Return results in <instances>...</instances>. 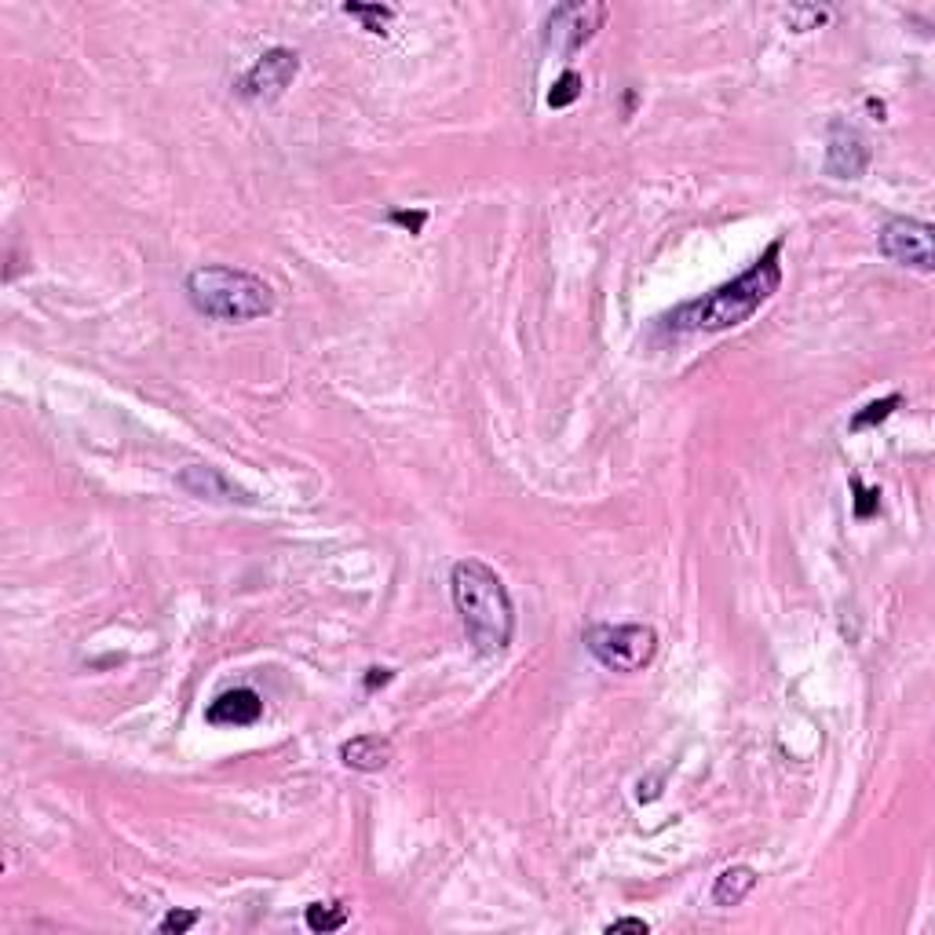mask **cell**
<instances>
[{
    "label": "cell",
    "mask_w": 935,
    "mask_h": 935,
    "mask_svg": "<svg viewBox=\"0 0 935 935\" xmlns=\"http://www.w3.org/2000/svg\"><path fill=\"white\" fill-rule=\"evenodd\" d=\"M778 256H783V238H775L746 275H738L727 286H716L702 300L676 307L665 322L680 332H724L749 322L775 297L778 286H783V263H778Z\"/></svg>",
    "instance_id": "cell-1"
},
{
    "label": "cell",
    "mask_w": 935,
    "mask_h": 935,
    "mask_svg": "<svg viewBox=\"0 0 935 935\" xmlns=\"http://www.w3.org/2000/svg\"><path fill=\"white\" fill-rule=\"evenodd\" d=\"M454 607L460 614L468 639L483 655H501L516 633V607H511L508 585L483 559H460L450 570Z\"/></svg>",
    "instance_id": "cell-2"
},
{
    "label": "cell",
    "mask_w": 935,
    "mask_h": 935,
    "mask_svg": "<svg viewBox=\"0 0 935 935\" xmlns=\"http://www.w3.org/2000/svg\"><path fill=\"white\" fill-rule=\"evenodd\" d=\"M187 300L216 322H252L275 311V289L260 275L209 263L187 275Z\"/></svg>",
    "instance_id": "cell-3"
},
{
    "label": "cell",
    "mask_w": 935,
    "mask_h": 935,
    "mask_svg": "<svg viewBox=\"0 0 935 935\" xmlns=\"http://www.w3.org/2000/svg\"><path fill=\"white\" fill-rule=\"evenodd\" d=\"M585 647L604 669L639 673L658 655V633L650 625H593L585 629Z\"/></svg>",
    "instance_id": "cell-4"
},
{
    "label": "cell",
    "mask_w": 935,
    "mask_h": 935,
    "mask_svg": "<svg viewBox=\"0 0 935 935\" xmlns=\"http://www.w3.org/2000/svg\"><path fill=\"white\" fill-rule=\"evenodd\" d=\"M607 16H610V8L593 4V0L559 4L545 22V44L559 51V56H574V51H581L599 33V26L607 22Z\"/></svg>",
    "instance_id": "cell-5"
},
{
    "label": "cell",
    "mask_w": 935,
    "mask_h": 935,
    "mask_svg": "<svg viewBox=\"0 0 935 935\" xmlns=\"http://www.w3.org/2000/svg\"><path fill=\"white\" fill-rule=\"evenodd\" d=\"M877 246L899 267H914V271H925V275L935 267L932 223L914 220V216H892V220L881 227Z\"/></svg>",
    "instance_id": "cell-6"
},
{
    "label": "cell",
    "mask_w": 935,
    "mask_h": 935,
    "mask_svg": "<svg viewBox=\"0 0 935 935\" xmlns=\"http://www.w3.org/2000/svg\"><path fill=\"white\" fill-rule=\"evenodd\" d=\"M297 73H300L297 51L271 48L246 70V77L238 81V92L246 99H278L292 81H297Z\"/></svg>",
    "instance_id": "cell-7"
},
{
    "label": "cell",
    "mask_w": 935,
    "mask_h": 935,
    "mask_svg": "<svg viewBox=\"0 0 935 935\" xmlns=\"http://www.w3.org/2000/svg\"><path fill=\"white\" fill-rule=\"evenodd\" d=\"M869 169V143L866 136L848 121H829L826 136V172L834 179H863Z\"/></svg>",
    "instance_id": "cell-8"
},
{
    "label": "cell",
    "mask_w": 935,
    "mask_h": 935,
    "mask_svg": "<svg viewBox=\"0 0 935 935\" xmlns=\"http://www.w3.org/2000/svg\"><path fill=\"white\" fill-rule=\"evenodd\" d=\"M263 716V698L256 695L252 687H235V690H223L220 698L209 702V709H205V720L212 727H249Z\"/></svg>",
    "instance_id": "cell-9"
},
{
    "label": "cell",
    "mask_w": 935,
    "mask_h": 935,
    "mask_svg": "<svg viewBox=\"0 0 935 935\" xmlns=\"http://www.w3.org/2000/svg\"><path fill=\"white\" fill-rule=\"evenodd\" d=\"M179 486H183L187 494H195L198 501H223V505H252V497L246 490H238L235 483L223 479V471H216V468H205V465H195V468H187L183 476H179Z\"/></svg>",
    "instance_id": "cell-10"
},
{
    "label": "cell",
    "mask_w": 935,
    "mask_h": 935,
    "mask_svg": "<svg viewBox=\"0 0 935 935\" xmlns=\"http://www.w3.org/2000/svg\"><path fill=\"white\" fill-rule=\"evenodd\" d=\"M395 760V746L380 735H358L340 746V764L351 772H384Z\"/></svg>",
    "instance_id": "cell-11"
},
{
    "label": "cell",
    "mask_w": 935,
    "mask_h": 935,
    "mask_svg": "<svg viewBox=\"0 0 935 935\" xmlns=\"http://www.w3.org/2000/svg\"><path fill=\"white\" fill-rule=\"evenodd\" d=\"M757 869L753 866H727L720 869V877L713 881V903L716 906H738L746 903V895L757 888Z\"/></svg>",
    "instance_id": "cell-12"
},
{
    "label": "cell",
    "mask_w": 935,
    "mask_h": 935,
    "mask_svg": "<svg viewBox=\"0 0 935 935\" xmlns=\"http://www.w3.org/2000/svg\"><path fill=\"white\" fill-rule=\"evenodd\" d=\"M304 921L311 932H337V928L348 925V911H344L340 903H311Z\"/></svg>",
    "instance_id": "cell-13"
},
{
    "label": "cell",
    "mask_w": 935,
    "mask_h": 935,
    "mask_svg": "<svg viewBox=\"0 0 935 935\" xmlns=\"http://www.w3.org/2000/svg\"><path fill=\"white\" fill-rule=\"evenodd\" d=\"M344 16H355L362 19V30L366 33H388V26L395 19V8L388 4H344Z\"/></svg>",
    "instance_id": "cell-14"
},
{
    "label": "cell",
    "mask_w": 935,
    "mask_h": 935,
    "mask_svg": "<svg viewBox=\"0 0 935 935\" xmlns=\"http://www.w3.org/2000/svg\"><path fill=\"white\" fill-rule=\"evenodd\" d=\"M903 406V395H885V399H877V402H869V406H863L859 414L852 417V431H866V428H874V425H881V420H888L895 409Z\"/></svg>",
    "instance_id": "cell-15"
},
{
    "label": "cell",
    "mask_w": 935,
    "mask_h": 935,
    "mask_svg": "<svg viewBox=\"0 0 935 935\" xmlns=\"http://www.w3.org/2000/svg\"><path fill=\"white\" fill-rule=\"evenodd\" d=\"M581 73L578 70H563L559 73V81L553 84V92H548V107H556V110H563V107H570V102H578L581 99Z\"/></svg>",
    "instance_id": "cell-16"
},
{
    "label": "cell",
    "mask_w": 935,
    "mask_h": 935,
    "mask_svg": "<svg viewBox=\"0 0 935 935\" xmlns=\"http://www.w3.org/2000/svg\"><path fill=\"white\" fill-rule=\"evenodd\" d=\"M829 19V8H815V4H793L786 11V22H789V30L793 33H808V30H818Z\"/></svg>",
    "instance_id": "cell-17"
},
{
    "label": "cell",
    "mask_w": 935,
    "mask_h": 935,
    "mask_svg": "<svg viewBox=\"0 0 935 935\" xmlns=\"http://www.w3.org/2000/svg\"><path fill=\"white\" fill-rule=\"evenodd\" d=\"M852 490H855V519H869L881 511V490H869L863 486L859 476H852Z\"/></svg>",
    "instance_id": "cell-18"
},
{
    "label": "cell",
    "mask_w": 935,
    "mask_h": 935,
    "mask_svg": "<svg viewBox=\"0 0 935 935\" xmlns=\"http://www.w3.org/2000/svg\"><path fill=\"white\" fill-rule=\"evenodd\" d=\"M195 925H198V914H195V911H172V914L161 917L158 932H161V935H183V932H190Z\"/></svg>",
    "instance_id": "cell-19"
},
{
    "label": "cell",
    "mask_w": 935,
    "mask_h": 935,
    "mask_svg": "<svg viewBox=\"0 0 935 935\" xmlns=\"http://www.w3.org/2000/svg\"><path fill=\"white\" fill-rule=\"evenodd\" d=\"M391 223L406 227L409 235H420V230H425V223H428V212H425V209H414V212H406V209H395V212H391Z\"/></svg>",
    "instance_id": "cell-20"
},
{
    "label": "cell",
    "mask_w": 935,
    "mask_h": 935,
    "mask_svg": "<svg viewBox=\"0 0 935 935\" xmlns=\"http://www.w3.org/2000/svg\"><path fill=\"white\" fill-rule=\"evenodd\" d=\"M621 932H633V935H647L650 925L644 917H621V921H610L607 925V935H621Z\"/></svg>",
    "instance_id": "cell-21"
},
{
    "label": "cell",
    "mask_w": 935,
    "mask_h": 935,
    "mask_svg": "<svg viewBox=\"0 0 935 935\" xmlns=\"http://www.w3.org/2000/svg\"><path fill=\"white\" fill-rule=\"evenodd\" d=\"M384 684H391V669H369L366 676V690H377Z\"/></svg>",
    "instance_id": "cell-22"
}]
</instances>
